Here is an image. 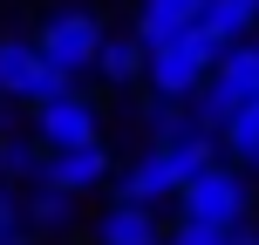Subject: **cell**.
Returning a JSON list of instances; mask_svg holds the SVG:
<instances>
[{"label": "cell", "mask_w": 259, "mask_h": 245, "mask_svg": "<svg viewBox=\"0 0 259 245\" xmlns=\"http://www.w3.org/2000/svg\"><path fill=\"white\" fill-rule=\"evenodd\" d=\"M143 68H150V48H143L137 34H116L109 27V48H103V62H96V82L103 89H143Z\"/></svg>", "instance_id": "obj_11"}, {"label": "cell", "mask_w": 259, "mask_h": 245, "mask_svg": "<svg viewBox=\"0 0 259 245\" xmlns=\"http://www.w3.org/2000/svg\"><path fill=\"white\" fill-rule=\"evenodd\" d=\"M21 211H27V232H68V225H75V198L48 191V184L21 191Z\"/></svg>", "instance_id": "obj_15"}, {"label": "cell", "mask_w": 259, "mask_h": 245, "mask_svg": "<svg viewBox=\"0 0 259 245\" xmlns=\"http://www.w3.org/2000/svg\"><path fill=\"white\" fill-rule=\"evenodd\" d=\"M34 48H41V62H48L62 82L82 89V75H96V62H103V48H109V21L89 7V0H55V7L34 21Z\"/></svg>", "instance_id": "obj_1"}, {"label": "cell", "mask_w": 259, "mask_h": 245, "mask_svg": "<svg viewBox=\"0 0 259 245\" xmlns=\"http://www.w3.org/2000/svg\"><path fill=\"white\" fill-rule=\"evenodd\" d=\"M116 198H123V205H143V211H164V205H178V198H184V170L170 164L164 143H150V150H137V157L123 164Z\"/></svg>", "instance_id": "obj_7"}, {"label": "cell", "mask_w": 259, "mask_h": 245, "mask_svg": "<svg viewBox=\"0 0 259 245\" xmlns=\"http://www.w3.org/2000/svg\"><path fill=\"white\" fill-rule=\"evenodd\" d=\"M157 245H170V238H157Z\"/></svg>", "instance_id": "obj_19"}, {"label": "cell", "mask_w": 259, "mask_h": 245, "mask_svg": "<svg viewBox=\"0 0 259 245\" xmlns=\"http://www.w3.org/2000/svg\"><path fill=\"white\" fill-rule=\"evenodd\" d=\"M239 232H219V225H191V218H178L170 225V245H232Z\"/></svg>", "instance_id": "obj_16"}, {"label": "cell", "mask_w": 259, "mask_h": 245, "mask_svg": "<svg viewBox=\"0 0 259 245\" xmlns=\"http://www.w3.org/2000/svg\"><path fill=\"white\" fill-rule=\"evenodd\" d=\"M219 150H225V164H232V170L259 177V103H252V109H239V116L219 129Z\"/></svg>", "instance_id": "obj_14"}, {"label": "cell", "mask_w": 259, "mask_h": 245, "mask_svg": "<svg viewBox=\"0 0 259 245\" xmlns=\"http://www.w3.org/2000/svg\"><path fill=\"white\" fill-rule=\"evenodd\" d=\"M157 238H170V225L143 205H123V198H109L89 218V245H157Z\"/></svg>", "instance_id": "obj_9"}, {"label": "cell", "mask_w": 259, "mask_h": 245, "mask_svg": "<svg viewBox=\"0 0 259 245\" xmlns=\"http://www.w3.org/2000/svg\"><path fill=\"white\" fill-rule=\"evenodd\" d=\"M75 82H62L48 62H41L34 34H14V27H0V103H21L27 116H34L41 103H55V95H68Z\"/></svg>", "instance_id": "obj_4"}, {"label": "cell", "mask_w": 259, "mask_h": 245, "mask_svg": "<svg viewBox=\"0 0 259 245\" xmlns=\"http://www.w3.org/2000/svg\"><path fill=\"white\" fill-rule=\"evenodd\" d=\"M34 143H41L48 157L103 143V95L68 89V95H55V103H41V109H34Z\"/></svg>", "instance_id": "obj_6"}, {"label": "cell", "mask_w": 259, "mask_h": 245, "mask_svg": "<svg viewBox=\"0 0 259 245\" xmlns=\"http://www.w3.org/2000/svg\"><path fill=\"white\" fill-rule=\"evenodd\" d=\"M232 245H259V225H246V232H239V238H232Z\"/></svg>", "instance_id": "obj_17"}, {"label": "cell", "mask_w": 259, "mask_h": 245, "mask_svg": "<svg viewBox=\"0 0 259 245\" xmlns=\"http://www.w3.org/2000/svg\"><path fill=\"white\" fill-rule=\"evenodd\" d=\"M219 41L205 34V27H191V34L164 41V48H150V68H143V95H157V103H184L191 109L198 95H205V82L219 75Z\"/></svg>", "instance_id": "obj_2"}, {"label": "cell", "mask_w": 259, "mask_h": 245, "mask_svg": "<svg viewBox=\"0 0 259 245\" xmlns=\"http://www.w3.org/2000/svg\"><path fill=\"white\" fill-rule=\"evenodd\" d=\"M198 21H205V0H137V21H130V34H137L143 48H164V41L191 34Z\"/></svg>", "instance_id": "obj_10"}, {"label": "cell", "mask_w": 259, "mask_h": 245, "mask_svg": "<svg viewBox=\"0 0 259 245\" xmlns=\"http://www.w3.org/2000/svg\"><path fill=\"white\" fill-rule=\"evenodd\" d=\"M252 103H259V41H246V48H225V55H219V75H211V82H205V95L191 103V123L219 136V129L232 123L239 109H252Z\"/></svg>", "instance_id": "obj_3"}, {"label": "cell", "mask_w": 259, "mask_h": 245, "mask_svg": "<svg viewBox=\"0 0 259 245\" xmlns=\"http://www.w3.org/2000/svg\"><path fill=\"white\" fill-rule=\"evenodd\" d=\"M0 116H7V103H0Z\"/></svg>", "instance_id": "obj_18"}, {"label": "cell", "mask_w": 259, "mask_h": 245, "mask_svg": "<svg viewBox=\"0 0 259 245\" xmlns=\"http://www.w3.org/2000/svg\"><path fill=\"white\" fill-rule=\"evenodd\" d=\"M178 218H191V225H219V232H246V225H252V184H246V170L211 164L205 177L178 198Z\"/></svg>", "instance_id": "obj_5"}, {"label": "cell", "mask_w": 259, "mask_h": 245, "mask_svg": "<svg viewBox=\"0 0 259 245\" xmlns=\"http://www.w3.org/2000/svg\"><path fill=\"white\" fill-rule=\"evenodd\" d=\"M116 177V157H109V143H89V150H62V157H48V170H41V184L48 191H62V198H89V191H103V184Z\"/></svg>", "instance_id": "obj_8"}, {"label": "cell", "mask_w": 259, "mask_h": 245, "mask_svg": "<svg viewBox=\"0 0 259 245\" xmlns=\"http://www.w3.org/2000/svg\"><path fill=\"white\" fill-rule=\"evenodd\" d=\"M205 27L219 48H246V41H259V0H205Z\"/></svg>", "instance_id": "obj_12"}, {"label": "cell", "mask_w": 259, "mask_h": 245, "mask_svg": "<svg viewBox=\"0 0 259 245\" xmlns=\"http://www.w3.org/2000/svg\"><path fill=\"white\" fill-rule=\"evenodd\" d=\"M41 170H48V150L34 136H0V191H34Z\"/></svg>", "instance_id": "obj_13"}]
</instances>
